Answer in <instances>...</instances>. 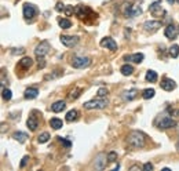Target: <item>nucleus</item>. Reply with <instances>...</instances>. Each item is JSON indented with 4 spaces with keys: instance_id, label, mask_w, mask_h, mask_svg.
I'll return each mask as SVG.
<instances>
[{
    "instance_id": "nucleus-16",
    "label": "nucleus",
    "mask_w": 179,
    "mask_h": 171,
    "mask_svg": "<svg viewBox=\"0 0 179 171\" xmlns=\"http://www.w3.org/2000/svg\"><path fill=\"white\" fill-rule=\"evenodd\" d=\"M65 108H66L65 101H57V102H55V104H52L51 109H52V112L58 113V112H62V110L65 109Z\"/></svg>"
},
{
    "instance_id": "nucleus-1",
    "label": "nucleus",
    "mask_w": 179,
    "mask_h": 171,
    "mask_svg": "<svg viewBox=\"0 0 179 171\" xmlns=\"http://www.w3.org/2000/svg\"><path fill=\"white\" fill-rule=\"evenodd\" d=\"M128 143L134 148H142L145 145V135L140 131H132L128 135Z\"/></svg>"
},
{
    "instance_id": "nucleus-38",
    "label": "nucleus",
    "mask_w": 179,
    "mask_h": 171,
    "mask_svg": "<svg viewBox=\"0 0 179 171\" xmlns=\"http://www.w3.org/2000/svg\"><path fill=\"white\" fill-rule=\"evenodd\" d=\"M63 8H65V6H63L62 3H58V4H57V10H58V11L63 10Z\"/></svg>"
},
{
    "instance_id": "nucleus-40",
    "label": "nucleus",
    "mask_w": 179,
    "mask_h": 171,
    "mask_svg": "<svg viewBox=\"0 0 179 171\" xmlns=\"http://www.w3.org/2000/svg\"><path fill=\"white\" fill-rule=\"evenodd\" d=\"M176 148H178V149H179V143H178V145H176Z\"/></svg>"
},
{
    "instance_id": "nucleus-36",
    "label": "nucleus",
    "mask_w": 179,
    "mask_h": 171,
    "mask_svg": "<svg viewBox=\"0 0 179 171\" xmlns=\"http://www.w3.org/2000/svg\"><path fill=\"white\" fill-rule=\"evenodd\" d=\"M143 170H153V164H151V163H146L145 165H143Z\"/></svg>"
},
{
    "instance_id": "nucleus-33",
    "label": "nucleus",
    "mask_w": 179,
    "mask_h": 171,
    "mask_svg": "<svg viewBox=\"0 0 179 171\" xmlns=\"http://www.w3.org/2000/svg\"><path fill=\"white\" fill-rule=\"evenodd\" d=\"M37 63H39V68H41V69L46 66V62H44V58L43 57H37Z\"/></svg>"
},
{
    "instance_id": "nucleus-31",
    "label": "nucleus",
    "mask_w": 179,
    "mask_h": 171,
    "mask_svg": "<svg viewBox=\"0 0 179 171\" xmlns=\"http://www.w3.org/2000/svg\"><path fill=\"white\" fill-rule=\"evenodd\" d=\"M107 159H109V162H116V159H117L116 152H110V153L107 154Z\"/></svg>"
},
{
    "instance_id": "nucleus-10",
    "label": "nucleus",
    "mask_w": 179,
    "mask_h": 171,
    "mask_svg": "<svg viewBox=\"0 0 179 171\" xmlns=\"http://www.w3.org/2000/svg\"><path fill=\"white\" fill-rule=\"evenodd\" d=\"M101 46L106 47V48L112 50V51H116V50H117V43H116L112 37H103L101 40Z\"/></svg>"
},
{
    "instance_id": "nucleus-34",
    "label": "nucleus",
    "mask_w": 179,
    "mask_h": 171,
    "mask_svg": "<svg viewBox=\"0 0 179 171\" xmlns=\"http://www.w3.org/2000/svg\"><path fill=\"white\" fill-rule=\"evenodd\" d=\"M58 139H59L61 142H62L63 145L66 146V148H70V145H72V143H70V141H66L65 138H62V137H58Z\"/></svg>"
},
{
    "instance_id": "nucleus-22",
    "label": "nucleus",
    "mask_w": 179,
    "mask_h": 171,
    "mask_svg": "<svg viewBox=\"0 0 179 171\" xmlns=\"http://www.w3.org/2000/svg\"><path fill=\"white\" fill-rule=\"evenodd\" d=\"M120 70H121V73H123L124 76H129V74L134 73V68H132L131 65H123Z\"/></svg>"
},
{
    "instance_id": "nucleus-42",
    "label": "nucleus",
    "mask_w": 179,
    "mask_h": 171,
    "mask_svg": "<svg viewBox=\"0 0 179 171\" xmlns=\"http://www.w3.org/2000/svg\"><path fill=\"white\" fill-rule=\"evenodd\" d=\"M176 2H178V3H179V0H176Z\"/></svg>"
},
{
    "instance_id": "nucleus-30",
    "label": "nucleus",
    "mask_w": 179,
    "mask_h": 171,
    "mask_svg": "<svg viewBox=\"0 0 179 171\" xmlns=\"http://www.w3.org/2000/svg\"><path fill=\"white\" fill-rule=\"evenodd\" d=\"M11 91L8 90V88H4V90H3V99H6V101H10L11 99Z\"/></svg>"
},
{
    "instance_id": "nucleus-41",
    "label": "nucleus",
    "mask_w": 179,
    "mask_h": 171,
    "mask_svg": "<svg viewBox=\"0 0 179 171\" xmlns=\"http://www.w3.org/2000/svg\"><path fill=\"white\" fill-rule=\"evenodd\" d=\"M178 33H179V26H178Z\"/></svg>"
},
{
    "instance_id": "nucleus-19",
    "label": "nucleus",
    "mask_w": 179,
    "mask_h": 171,
    "mask_svg": "<svg viewBox=\"0 0 179 171\" xmlns=\"http://www.w3.org/2000/svg\"><path fill=\"white\" fill-rule=\"evenodd\" d=\"M50 126H51L54 130H59L61 127L63 126V123H62V120H61V119L54 117V119H51V120H50Z\"/></svg>"
},
{
    "instance_id": "nucleus-23",
    "label": "nucleus",
    "mask_w": 179,
    "mask_h": 171,
    "mask_svg": "<svg viewBox=\"0 0 179 171\" xmlns=\"http://www.w3.org/2000/svg\"><path fill=\"white\" fill-rule=\"evenodd\" d=\"M146 80L150 83L157 82V73L154 70H147V73H146Z\"/></svg>"
},
{
    "instance_id": "nucleus-28",
    "label": "nucleus",
    "mask_w": 179,
    "mask_h": 171,
    "mask_svg": "<svg viewBox=\"0 0 179 171\" xmlns=\"http://www.w3.org/2000/svg\"><path fill=\"white\" fill-rule=\"evenodd\" d=\"M170 54L172 58H176L179 55V46H176V44H173V46H171L170 48Z\"/></svg>"
},
{
    "instance_id": "nucleus-32",
    "label": "nucleus",
    "mask_w": 179,
    "mask_h": 171,
    "mask_svg": "<svg viewBox=\"0 0 179 171\" xmlns=\"http://www.w3.org/2000/svg\"><path fill=\"white\" fill-rule=\"evenodd\" d=\"M105 95H107V88H105V87L99 88L98 90V97H105Z\"/></svg>"
},
{
    "instance_id": "nucleus-26",
    "label": "nucleus",
    "mask_w": 179,
    "mask_h": 171,
    "mask_svg": "<svg viewBox=\"0 0 179 171\" xmlns=\"http://www.w3.org/2000/svg\"><path fill=\"white\" fill-rule=\"evenodd\" d=\"M77 115H79V113H77V110H69L68 113H66V121H73V120H76L77 119Z\"/></svg>"
},
{
    "instance_id": "nucleus-20",
    "label": "nucleus",
    "mask_w": 179,
    "mask_h": 171,
    "mask_svg": "<svg viewBox=\"0 0 179 171\" xmlns=\"http://www.w3.org/2000/svg\"><path fill=\"white\" fill-rule=\"evenodd\" d=\"M129 61H132V62L135 63H140L143 61V54H140V52H136V54H132L128 57Z\"/></svg>"
},
{
    "instance_id": "nucleus-21",
    "label": "nucleus",
    "mask_w": 179,
    "mask_h": 171,
    "mask_svg": "<svg viewBox=\"0 0 179 171\" xmlns=\"http://www.w3.org/2000/svg\"><path fill=\"white\" fill-rule=\"evenodd\" d=\"M14 138H15L18 142H25L26 141V138H28V134H25V132H21V131H17V132H14V135H13Z\"/></svg>"
},
{
    "instance_id": "nucleus-35",
    "label": "nucleus",
    "mask_w": 179,
    "mask_h": 171,
    "mask_svg": "<svg viewBox=\"0 0 179 171\" xmlns=\"http://www.w3.org/2000/svg\"><path fill=\"white\" fill-rule=\"evenodd\" d=\"M80 93H81V88H77V90L76 91H74V93L73 94H72V98H73V99H76V98H79V95H80Z\"/></svg>"
},
{
    "instance_id": "nucleus-2",
    "label": "nucleus",
    "mask_w": 179,
    "mask_h": 171,
    "mask_svg": "<svg viewBox=\"0 0 179 171\" xmlns=\"http://www.w3.org/2000/svg\"><path fill=\"white\" fill-rule=\"evenodd\" d=\"M107 101L106 99H92V101H88L84 104L85 109H103L106 108Z\"/></svg>"
},
{
    "instance_id": "nucleus-15",
    "label": "nucleus",
    "mask_w": 179,
    "mask_h": 171,
    "mask_svg": "<svg viewBox=\"0 0 179 171\" xmlns=\"http://www.w3.org/2000/svg\"><path fill=\"white\" fill-rule=\"evenodd\" d=\"M37 94H39V90L36 87H30V88H28L26 91H25V98L26 99H33V98H36L37 97Z\"/></svg>"
},
{
    "instance_id": "nucleus-18",
    "label": "nucleus",
    "mask_w": 179,
    "mask_h": 171,
    "mask_svg": "<svg viewBox=\"0 0 179 171\" xmlns=\"http://www.w3.org/2000/svg\"><path fill=\"white\" fill-rule=\"evenodd\" d=\"M26 124H28V127H29V128H30V131H35V130L37 128V126H39L37 119H36L35 116H30V117L28 119Z\"/></svg>"
},
{
    "instance_id": "nucleus-5",
    "label": "nucleus",
    "mask_w": 179,
    "mask_h": 171,
    "mask_svg": "<svg viewBox=\"0 0 179 171\" xmlns=\"http://www.w3.org/2000/svg\"><path fill=\"white\" fill-rule=\"evenodd\" d=\"M176 126V121L173 120V119L168 117V116H165V117H162L161 120H160L158 123V128L160 130H167V128H172V127Z\"/></svg>"
},
{
    "instance_id": "nucleus-4",
    "label": "nucleus",
    "mask_w": 179,
    "mask_h": 171,
    "mask_svg": "<svg viewBox=\"0 0 179 171\" xmlns=\"http://www.w3.org/2000/svg\"><path fill=\"white\" fill-rule=\"evenodd\" d=\"M142 13V10H140L139 6H125V8H124V14H125V17H129V18H135V17H138L139 14Z\"/></svg>"
},
{
    "instance_id": "nucleus-11",
    "label": "nucleus",
    "mask_w": 179,
    "mask_h": 171,
    "mask_svg": "<svg viewBox=\"0 0 179 171\" xmlns=\"http://www.w3.org/2000/svg\"><path fill=\"white\" fill-rule=\"evenodd\" d=\"M149 11H150L153 15H160L162 13V8H161V2L160 0H156L154 3H151L150 7H149Z\"/></svg>"
},
{
    "instance_id": "nucleus-3",
    "label": "nucleus",
    "mask_w": 179,
    "mask_h": 171,
    "mask_svg": "<svg viewBox=\"0 0 179 171\" xmlns=\"http://www.w3.org/2000/svg\"><path fill=\"white\" fill-rule=\"evenodd\" d=\"M91 63V59L88 57H74L72 59V66L77 69H83V68H87L88 65Z\"/></svg>"
},
{
    "instance_id": "nucleus-37",
    "label": "nucleus",
    "mask_w": 179,
    "mask_h": 171,
    "mask_svg": "<svg viewBox=\"0 0 179 171\" xmlns=\"http://www.w3.org/2000/svg\"><path fill=\"white\" fill-rule=\"evenodd\" d=\"M28 160H29V156H25L24 159H22V162H21V164L19 165H21V167H25V164L28 163Z\"/></svg>"
},
{
    "instance_id": "nucleus-12",
    "label": "nucleus",
    "mask_w": 179,
    "mask_h": 171,
    "mask_svg": "<svg viewBox=\"0 0 179 171\" xmlns=\"http://www.w3.org/2000/svg\"><path fill=\"white\" fill-rule=\"evenodd\" d=\"M160 86H161V88L165 90V91H172L173 88L176 87L175 82H173L172 79H164L161 83H160Z\"/></svg>"
},
{
    "instance_id": "nucleus-8",
    "label": "nucleus",
    "mask_w": 179,
    "mask_h": 171,
    "mask_svg": "<svg viewBox=\"0 0 179 171\" xmlns=\"http://www.w3.org/2000/svg\"><path fill=\"white\" fill-rule=\"evenodd\" d=\"M48 50H50V43L48 41H41V43L36 47L35 52H36L37 57H44V55L48 52Z\"/></svg>"
},
{
    "instance_id": "nucleus-39",
    "label": "nucleus",
    "mask_w": 179,
    "mask_h": 171,
    "mask_svg": "<svg viewBox=\"0 0 179 171\" xmlns=\"http://www.w3.org/2000/svg\"><path fill=\"white\" fill-rule=\"evenodd\" d=\"M168 3H170V4H173V2H175V0H167Z\"/></svg>"
},
{
    "instance_id": "nucleus-13",
    "label": "nucleus",
    "mask_w": 179,
    "mask_h": 171,
    "mask_svg": "<svg viewBox=\"0 0 179 171\" xmlns=\"http://www.w3.org/2000/svg\"><path fill=\"white\" fill-rule=\"evenodd\" d=\"M165 36H167L168 39H175L176 33H178V29H176L173 25H168L167 28H165Z\"/></svg>"
},
{
    "instance_id": "nucleus-25",
    "label": "nucleus",
    "mask_w": 179,
    "mask_h": 171,
    "mask_svg": "<svg viewBox=\"0 0 179 171\" xmlns=\"http://www.w3.org/2000/svg\"><path fill=\"white\" fill-rule=\"evenodd\" d=\"M58 24H59V26L62 28V29H69V28L72 26V22L66 18H61L59 21H58Z\"/></svg>"
},
{
    "instance_id": "nucleus-29",
    "label": "nucleus",
    "mask_w": 179,
    "mask_h": 171,
    "mask_svg": "<svg viewBox=\"0 0 179 171\" xmlns=\"http://www.w3.org/2000/svg\"><path fill=\"white\" fill-rule=\"evenodd\" d=\"M48 139H50V134H48V132H43V134H40L37 137V141L40 143H46Z\"/></svg>"
},
{
    "instance_id": "nucleus-6",
    "label": "nucleus",
    "mask_w": 179,
    "mask_h": 171,
    "mask_svg": "<svg viewBox=\"0 0 179 171\" xmlns=\"http://www.w3.org/2000/svg\"><path fill=\"white\" fill-rule=\"evenodd\" d=\"M61 43H62L63 46H66V47H73V46H76V44L79 43V37H77V36H66V35H63V36H61Z\"/></svg>"
},
{
    "instance_id": "nucleus-27",
    "label": "nucleus",
    "mask_w": 179,
    "mask_h": 171,
    "mask_svg": "<svg viewBox=\"0 0 179 171\" xmlns=\"http://www.w3.org/2000/svg\"><path fill=\"white\" fill-rule=\"evenodd\" d=\"M105 157V154H99L98 157H96V160H95V167L96 168H103L105 167V163H106V160H102Z\"/></svg>"
},
{
    "instance_id": "nucleus-24",
    "label": "nucleus",
    "mask_w": 179,
    "mask_h": 171,
    "mask_svg": "<svg viewBox=\"0 0 179 171\" xmlns=\"http://www.w3.org/2000/svg\"><path fill=\"white\" fill-rule=\"evenodd\" d=\"M154 94H156V91H154L153 88H146V90L142 93V97L145 99H150V98H153L154 97Z\"/></svg>"
},
{
    "instance_id": "nucleus-7",
    "label": "nucleus",
    "mask_w": 179,
    "mask_h": 171,
    "mask_svg": "<svg viewBox=\"0 0 179 171\" xmlns=\"http://www.w3.org/2000/svg\"><path fill=\"white\" fill-rule=\"evenodd\" d=\"M36 13H37V10H36V7L33 4H29V3L24 4V17L26 19H32L36 15Z\"/></svg>"
},
{
    "instance_id": "nucleus-9",
    "label": "nucleus",
    "mask_w": 179,
    "mask_h": 171,
    "mask_svg": "<svg viewBox=\"0 0 179 171\" xmlns=\"http://www.w3.org/2000/svg\"><path fill=\"white\" fill-rule=\"evenodd\" d=\"M143 28H145L146 32H156L158 28H161V22L160 21H146L143 24Z\"/></svg>"
},
{
    "instance_id": "nucleus-14",
    "label": "nucleus",
    "mask_w": 179,
    "mask_h": 171,
    "mask_svg": "<svg viewBox=\"0 0 179 171\" xmlns=\"http://www.w3.org/2000/svg\"><path fill=\"white\" fill-rule=\"evenodd\" d=\"M136 94H138V90L132 88V90L125 91V93L123 94V99L124 101H132L134 98H136Z\"/></svg>"
},
{
    "instance_id": "nucleus-17",
    "label": "nucleus",
    "mask_w": 179,
    "mask_h": 171,
    "mask_svg": "<svg viewBox=\"0 0 179 171\" xmlns=\"http://www.w3.org/2000/svg\"><path fill=\"white\" fill-rule=\"evenodd\" d=\"M32 63H33V59L30 57H25L19 61V66L24 68V69H29L30 66H32Z\"/></svg>"
}]
</instances>
